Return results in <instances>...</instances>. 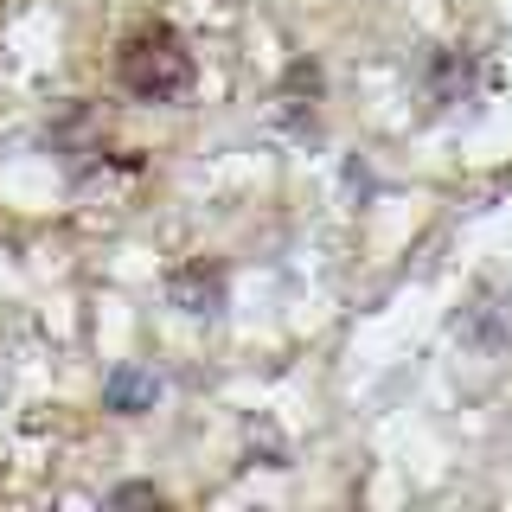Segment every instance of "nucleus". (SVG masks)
Instances as JSON below:
<instances>
[{
    "mask_svg": "<svg viewBox=\"0 0 512 512\" xmlns=\"http://www.w3.org/2000/svg\"><path fill=\"white\" fill-rule=\"evenodd\" d=\"M109 506H167V500H160L154 487H116V493H109Z\"/></svg>",
    "mask_w": 512,
    "mask_h": 512,
    "instance_id": "3",
    "label": "nucleus"
},
{
    "mask_svg": "<svg viewBox=\"0 0 512 512\" xmlns=\"http://www.w3.org/2000/svg\"><path fill=\"white\" fill-rule=\"evenodd\" d=\"M192 71H199V64H192L186 32L167 26V20L128 26L122 45H116V84L128 96H141V103H173V96H186Z\"/></svg>",
    "mask_w": 512,
    "mask_h": 512,
    "instance_id": "1",
    "label": "nucleus"
},
{
    "mask_svg": "<svg viewBox=\"0 0 512 512\" xmlns=\"http://www.w3.org/2000/svg\"><path fill=\"white\" fill-rule=\"evenodd\" d=\"M154 397H160V384L141 378V372H116V378H109V404H116V410H141V404H154Z\"/></svg>",
    "mask_w": 512,
    "mask_h": 512,
    "instance_id": "2",
    "label": "nucleus"
}]
</instances>
